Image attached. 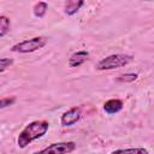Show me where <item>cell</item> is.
<instances>
[{
	"label": "cell",
	"mask_w": 154,
	"mask_h": 154,
	"mask_svg": "<svg viewBox=\"0 0 154 154\" xmlns=\"http://www.w3.org/2000/svg\"><path fill=\"white\" fill-rule=\"evenodd\" d=\"M49 123L46 120H35L29 123L19 134L17 138V144L19 148H25L28 144H30L32 141L38 140L46 135L48 131Z\"/></svg>",
	"instance_id": "cell-1"
},
{
	"label": "cell",
	"mask_w": 154,
	"mask_h": 154,
	"mask_svg": "<svg viewBox=\"0 0 154 154\" xmlns=\"http://www.w3.org/2000/svg\"><path fill=\"white\" fill-rule=\"evenodd\" d=\"M132 60L134 58L128 54H112L100 60L96 64V69L97 70H113V69L125 66L130 64Z\"/></svg>",
	"instance_id": "cell-2"
},
{
	"label": "cell",
	"mask_w": 154,
	"mask_h": 154,
	"mask_svg": "<svg viewBox=\"0 0 154 154\" xmlns=\"http://www.w3.org/2000/svg\"><path fill=\"white\" fill-rule=\"evenodd\" d=\"M46 43H47V38L46 37L37 36V37L24 40L22 42H18V43L13 45L11 51L12 52H17V53H31V52H35V51L45 47Z\"/></svg>",
	"instance_id": "cell-3"
},
{
	"label": "cell",
	"mask_w": 154,
	"mask_h": 154,
	"mask_svg": "<svg viewBox=\"0 0 154 154\" xmlns=\"http://www.w3.org/2000/svg\"><path fill=\"white\" fill-rule=\"evenodd\" d=\"M76 149V143L75 142H58V143H52L51 146L43 148L40 150V153H55V154H65V153H71Z\"/></svg>",
	"instance_id": "cell-4"
},
{
	"label": "cell",
	"mask_w": 154,
	"mask_h": 154,
	"mask_svg": "<svg viewBox=\"0 0 154 154\" xmlns=\"http://www.w3.org/2000/svg\"><path fill=\"white\" fill-rule=\"evenodd\" d=\"M81 118V108L79 107H72L64 112L60 118V123L63 126H71L76 124Z\"/></svg>",
	"instance_id": "cell-5"
},
{
	"label": "cell",
	"mask_w": 154,
	"mask_h": 154,
	"mask_svg": "<svg viewBox=\"0 0 154 154\" xmlns=\"http://www.w3.org/2000/svg\"><path fill=\"white\" fill-rule=\"evenodd\" d=\"M89 58V53L87 51H78L76 53H73L71 57H70V60H69V65L71 67H78L81 66L83 63H85Z\"/></svg>",
	"instance_id": "cell-6"
},
{
	"label": "cell",
	"mask_w": 154,
	"mask_h": 154,
	"mask_svg": "<svg viewBox=\"0 0 154 154\" xmlns=\"http://www.w3.org/2000/svg\"><path fill=\"white\" fill-rule=\"evenodd\" d=\"M123 108V101L119 99H111L103 103V111L108 114L118 113Z\"/></svg>",
	"instance_id": "cell-7"
},
{
	"label": "cell",
	"mask_w": 154,
	"mask_h": 154,
	"mask_svg": "<svg viewBox=\"0 0 154 154\" xmlns=\"http://www.w3.org/2000/svg\"><path fill=\"white\" fill-rule=\"evenodd\" d=\"M83 5H84V0H66L64 8L65 13L67 16H73L82 8Z\"/></svg>",
	"instance_id": "cell-8"
},
{
	"label": "cell",
	"mask_w": 154,
	"mask_h": 154,
	"mask_svg": "<svg viewBox=\"0 0 154 154\" xmlns=\"http://www.w3.org/2000/svg\"><path fill=\"white\" fill-rule=\"evenodd\" d=\"M47 10H48V4L45 2V1H38L34 6V8H32L34 16L37 17V18H43L45 14H46V12H47Z\"/></svg>",
	"instance_id": "cell-9"
},
{
	"label": "cell",
	"mask_w": 154,
	"mask_h": 154,
	"mask_svg": "<svg viewBox=\"0 0 154 154\" xmlns=\"http://www.w3.org/2000/svg\"><path fill=\"white\" fill-rule=\"evenodd\" d=\"M11 22L10 18L6 16H0V37H4L10 31Z\"/></svg>",
	"instance_id": "cell-10"
},
{
	"label": "cell",
	"mask_w": 154,
	"mask_h": 154,
	"mask_svg": "<svg viewBox=\"0 0 154 154\" xmlns=\"http://www.w3.org/2000/svg\"><path fill=\"white\" fill-rule=\"evenodd\" d=\"M113 153H142L148 154V150L144 148H125V149H116Z\"/></svg>",
	"instance_id": "cell-11"
},
{
	"label": "cell",
	"mask_w": 154,
	"mask_h": 154,
	"mask_svg": "<svg viewBox=\"0 0 154 154\" xmlns=\"http://www.w3.org/2000/svg\"><path fill=\"white\" fill-rule=\"evenodd\" d=\"M14 102H16V97L14 96H8V97L0 99V109L6 108L8 106H12Z\"/></svg>",
	"instance_id": "cell-12"
},
{
	"label": "cell",
	"mask_w": 154,
	"mask_h": 154,
	"mask_svg": "<svg viewBox=\"0 0 154 154\" xmlns=\"http://www.w3.org/2000/svg\"><path fill=\"white\" fill-rule=\"evenodd\" d=\"M136 78H137V73H123L117 78V81L118 82H132Z\"/></svg>",
	"instance_id": "cell-13"
},
{
	"label": "cell",
	"mask_w": 154,
	"mask_h": 154,
	"mask_svg": "<svg viewBox=\"0 0 154 154\" xmlns=\"http://www.w3.org/2000/svg\"><path fill=\"white\" fill-rule=\"evenodd\" d=\"M12 64H13V60L11 58H1L0 59V72H4Z\"/></svg>",
	"instance_id": "cell-14"
},
{
	"label": "cell",
	"mask_w": 154,
	"mask_h": 154,
	"mask_svg": "<svg viewBox=\"0 0 154 154\" xmlns=\"http://www.w3.org/2000/svg\"><path fill=\"white\" fill-rule=\"evenodd\" d=\"M147 1H152V0H147Z\"/></svg>",
	"instance_id": "cell-15"
}]
</instances>
